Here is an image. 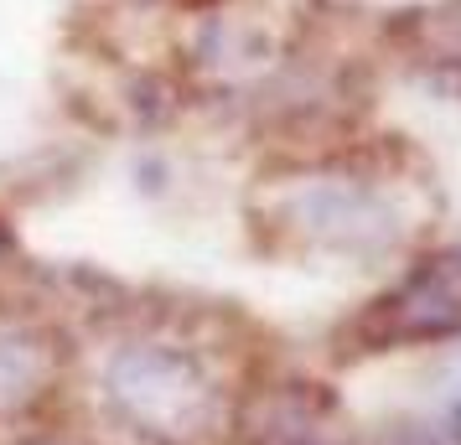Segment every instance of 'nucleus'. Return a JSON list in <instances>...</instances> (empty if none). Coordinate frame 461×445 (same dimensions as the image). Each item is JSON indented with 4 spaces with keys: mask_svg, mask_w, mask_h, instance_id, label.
Returning <instances> with one entry per match:
<instances>
[{
    "mask_svg": "<svg viewBox=\"0 0 461 445\" xmlns=\"http://www.w3.org/2000/svg\"><path fill=\"white\" fill-rule=\"evenodd\" d=\"M461 326V254L425 259L363 316L368 342H436Z\"/></svg>",
    "mask_w": 461,
    "mask_h": 445,
    "instance_id": "obj_4",
    "label": "nucleus"
},
{
    "mask_svg": "<svg viewBox=\"0 0 461 445\" xmlns=\"http://www.w3.org/2000/svg\"><path fill=\"white\" fill-rule=\"evenodd\" d=\"M68 337L42 311L0 306V420L32 414L63 383Z\"/></svg>",
    "mask_w": 461,
    "mask_h": 445,
    "instance_id": "obj_3",
    "label": "nucleus"
},
{
    "mask_svg": "<svg viewBox=\"0 0 461 445\" xmlns=\"http://www.w3.org/2000/svg\"><path fill=\"white\" fill-rule=\"evenodd\" d=\"M22 445H94V441H84V435H68V430H37L32 441H22Z\"/></svg>",
    "mask_w": 461,
    "mask_h": 445,
    "instance_id": "obj_6",
    "label": "nucleus"
},
{
    "mask_svg": "<svg viewBox=\"0 0 461 445\" xmlns=\"http://www.w3.org/2000/svg\"><path fill=\"white\" fill-rule=\"evenodd\" d=\"M104 409L146 445H212L229 424L223 388L187 342L130 337L99 373Z\"/></svg>",
    "mask_w": 461,
    "mask_h": 445,
    "instance_id": "obj_1",
    "label": "nucleus"
},
{
    "mask_svg": "<svg viewBox=\"0 0 461 445\" xmlns=\"http://www.w3.org/2000/svg\"><path fill=\"white\" fill-rule=\"evenodd\" d=\"M244 445H348V420L316 383H275L239 409Z\"/></svg>",
    "mask_w": 461,
    "mask_h": 445,
    "instance_id": "obj_5",
    "label": "nucleus"
},
{
    "mask_svg": "<svg viewBox=\"0 0 461 445\" xmlns=\"http://www.w3.org/2000/svg\"><path fill=\"white\" fill-rule=\"evenodd\" d=\"M259 228L285 238L295 249H332V254H368L399 238L394 202L353 171L312 166V171H285L270 176L259 197Z\"/></svg>",
    "mask_w": 461,
    "mask_h": 445,
    "instance_id": "obj_2",
    "label": "nucleus"
},
{
    "mask_svg": "<svg viewBox=\"0 0 461 445\" xmlns=\"http://www.w3.org/2000/svg\"><path fill=\"white\" fill-rule=\"evenodd\" d=\"M11 254V238H5V228H0V259Z\"/></svg>",
    "mask_w": 461,
    "mask_h": 445,
    "instance_id": "obj_7",
    "label": "nucleus"
}]
</instances>
